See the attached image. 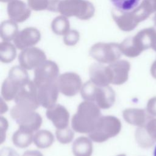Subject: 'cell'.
<instances>
[{"label":"cell","mask_w":156,"mask_h":156,"mask_svg":"<svg viewBox=\"0 0 156 156\" xmlns=\"http://www.w3.org/2000/svg\"><path fill=\"white\" fill-rule=\"evenodd\" d=\"M57 83L59 91L66 96L76 95L82 87L80 77L73 72H66L59 75Z\"/></svg>","instance_id":"cell-10"},{"label":"cell","mask_w":156,"mask_h":156,"mask_svg":"<svg viewBox=\"0 0 156 156\" xmlns=\"http://www.w3.org/2000/svg\"><path fill=\"white\" fill-rule=\"evenodd\" d=\"M150 15L141 4L130 11L121 12L116 10L112 12V17L116 25L125 32L133 30L140 23L147 19Z\"/></svg>","instance_id":"cell-7"},{"label":"cell","mask_w":156,"mask_h":156,"mask_svg":"<svg viewBox=\"0 0 156 156\" xmlns=\"http://www.w3.org/2000/svg\"><path fill=\"white\" fill-rule=\"evenodd\" d=\"M9 127L8 121L4 117L0 118V130H1V143L5 140V133Z\"/></svg>","instance_id":"cell-34"},{"label":"cell","mask_w":156,"mask_h":156,"mask_svg":"<svg viewBox=\"0 0 156 156\" xmlns=\"http://www.w3.org/2000/svg\"><path fill=\"white\" fill-rule=\"evenodd\" d=\"M16 105L10 110V115L15 119L26 112L35 111L40 105L37 98V87L30 80L24 85L14 99Z\"/></svg>","instance_id":"cell-4"},{"label":"cell","mask_w":156,"mask_h":156,"mask_svg":"<svg viewBox=\"0 0 156 156\" xmlns=\"http://www.w3.org/2000/svg\"><path fill=\"white\" fill-rule=\"evenodd\" d=\"M15 120L19 129L31 133L38 131L42 124L41 116L35 111L23 112Z\"/></svg>","instance_id":"cell-15"},{"label":"cell","mask_w":156,"mask_h":156,"mask_svg":"<svg viewBox=\"0 0 156 156\" xmlns=\"http://www.w3.org/2000/svg\"><path fill=\"white\" fill-rule=\"evenodd\" d=\"M119 47L122 54L128 57H136L141 53L134 43L132 37L124 40L119 44Z\"/></svg>","instance_id":"cell-26"},{"label":"cell","mask_w":156,"mask_h":156,"mask_svg":"<svg viewBox=\"0 0 156 156\" xmlns=\"http://www.w3.org/2000/svg\"><path fill=\"white\" fill-rule=\"evenodd\" d=\"M141 4L150 14L156 12V0H143Z\"/></svg>","instance_id":"cell-33"},{"label":"cell","mask_w":156,"mask_h":156,"mask_svg":"<svg viewBox=\"0 0 156 156\" xmlns=\"http://www.w3.org/2000/svg\"><path fill=\"white\" fill-rule=\"evenodd\" d=\"M1 113L2 114V113H4V112H6L7 111L8 107H7V106L5 104H3V103H4V102H3V99L1 98Z\"/></svg>","instance_id":"cell-40"},{"label":"cell","mask_w":156,"mask_h":156,"mask_svg":"<svg viewBox=\"0 0 156 156\" xmlns=\"http://www.w3.org/2000/svg\"><path fill=\"white\" fill-rule=\"evenodd\" d=\"M18 32L17 23L12 20L4 21L1 24L0 35L4 41L13 40Z\"/></svg>","instance_id":"cell-21"},{"label":"cell","mask_w":156,"mask_h":156,"mask_svg":"<svg viewBox=\"0 0 156 156\" xmlns=\"http://www.w3.org/2000/svg\"><path fill=\"white\" fill-rule=\"evenodd\" d=\"M59 76V68L57 64L46 60L34 70V82L37 87L57 82Z\"/></svg>","instance_id":"cell-9"},{"label":"cell","mask_w":156,"mask_h":156,"mask_svg":"<svg viewBox=\"0 0 156 156\" xmlns=\"http://www.w3.org/2000/svg\"><path fill=\"white\" fill-rule=\"evenodd\" d=\"M41 38L40 31L33 27H26L18 32L13 40V43L16 48L23 50L33 47Z\"/></svg>","instance_id":"cell-13"},{"label":"cell","mask_w":156,"mask_h":156,"mask_svg":"<svg viewBox=\"0 0 156 156\" xmlns=\"http://www.w3.org/2000/svg\"><path fill=\"white\" fill-rule=\"evenodd\" d=\"M93 151L92 140L86 136L78 137L72 145V152L74 156H91Z\"/></svg>","instance_id":"cell-20"},{"label":"cell","mask_w":156,"mask_h":156,"mask_svg":"<svg viewBox=\"0 0 156 156\" xmlns=\"http://www.w3.org/2000/svg\"><path fill=\"white\" fill-rule=\"evenodd\" d=\"M80 38L78 31L74 29H70L63 37V42L66 46H74L77 43Z\"/></svg>","instance_id":"cell-30"},{"label":"cell","mask_w":156,"mask_h":156,"mask_svg":"<svg viewBox=\"0 0 156 156\" xmlns=\"http://www.w3.org/2000/svg\"><path fill=\"white\" fill-rule=\"evenodd\" d=\"M12 1H13V0H1V1L2 2H9Z\"/></svg>","instance_id":"cell-41"},{"label":"cell","mask_w":156,"mask_h":156,"mask_svg":"<svg viewBox=\"0 0 156 156\" xmlns=\"http://www.w3.org/2000/svg\"><path fill=\"white\" fill-rule=\"evenodd\" d=\"M55 135L58 142L64 144L71 143L74 136L73 131L69 127V126L64 129H57Z\"/></svg>","instance_id":"cell-29"},{"label":"cell","mask_w":156,"mask_h":156,"mask_svg":"<svg viewBox=\"0 0 156 156\" xmlns=\"http://www.w3.org/2000/svg\"><path fill=\"white\" fill-rule=\"evenodd\" d=\"M140 0H111L116 9L121 12H128L135 9Z\"/></svg>","instance_id":"cell-28"},{"label":"cell","mask_w":156,"mask_h":156,"mask_svg":"<svg viewBox=\"0 0 156 156\" xmlns=\"http://www.w3.org/2000/svg\"><path fill=\"white\" fill-rule=\"evenodd\" d=\"M50 0H27V4L31 10L40 11L48 9Z\"/></svg>","instance_id":"cell-31"},{"label":"cell","mask_w":156,"mask_h":156,"mask_svg":"<svg viewBox=\"0 0 156 156\" xmlns=\"http://www.w3.org/2000/svg\"><path fill=\"white\" fill-rule=\"evenodd\" d=\"M120 120L112 115L102 116L98 120L93 130L88 133L89 138L96 143H102L116 136L121 131Z\"/></svg>","instance_id":"cell-6"},{"label":"cell","mask_w":156,"mask_h":156,"mask_svg":"<svg viewBox=\"0 0 156 156\" xmlns=\"http://www.w3.org/2000/svg\"><path fill=\"white\" fill-rule=\"evenodd\" d=\"M116 156H126V155L124 154H119V155H118Z\"/></svg>","instance_id":"cell-44"},{"label":"cell","mask_w":156,"mask_h":156,"mask_svg":"<svg viewBox=\"0 0 156 156\" xmlns=\"http://www.w3.org/2000/svg\"><path fill=\"white\" fill-rule=\"evenodd\" d=\"M154 21L155 25L156 26V13H155V14L154 15Z\"/></svg>","instance_id":"cell-42"},{"label":"cell","mask_w":156,"mask_h":156,"mask_svg":"<svg viewBox=\"0 0 156 156\" xmlns=\"http://www.w3.org/2000/svg\"><path fill=\"white\" fill-rule=\"evenodd\" d=\"M144 127L149 136L156 141V118L150 119L144 126Z\"/></svg>","instance_id":"cell-32"},{"label":"cell","mask_w":156,"mask_h":156,"mask_svg":"<svg viewBox=\"0 0 156 156\" xmlns=\"http://www.w3.org/2000/svg\"><path fill=\"white\" fill-rule=\"evenodd\" d=\"M52 32L58 35H65L69 30V21L67 17L60 15L55 18L51 23Z\"/></svg>","instance_id":"cell-25"},{"label":"cell","mask_w":156,"mask_h":156,"mask_svg":"<svg viewBox=\"0 0 156 156\" xmlns=\"http://www.w3.org/2000/svg\"><path fill=\"white\" fill-rule=\"evenodd\" d=\"M7 13L10 20L22 23L30 16L31 9L21 0H13L8 2Z\"/></svg>","instance_id":"cell-17"},{"label":"cell","mask_w":156,"mask_h":156,"mask_svg":"<svg viewBox=\"0 0 156 156\" xmlns=\"http://www.w3.org/2000/svg\"><path fill=\"white\" fill-rule=\"evenodd\" d=\"M89 76L90 80L98 86H108L111 83L107 66H104L102 63L91 65L89 68Z\"/></svg>","instance_id":"cell-18"},{"label":"cell","mask_w":156,"mask_h":156,"mask_svg":"<svg viewBox=\"0 0 156 156\" xmlns=\"http://www.w3.org/2000/svg\"><path fill=\"white\" fill-rule=\"evenodd\" d=\"M30 80L26 69L21 66L10 68L8 76L2 82L1 87L2 98L5 101L15 99L21 88Z\"/></svg>","instance_id":"cell-5"},{"label":"cell","mask_w":156,"mask_h":156,"mask_svg":"<svg viewBox=\"0 0 156 156\" xmlns=\"http://www.w3.org/2000/svg\"><path fill=\"white\" fill-rule=\"evenodd\" d=\"M100 109L94 102H82L72 118V129L78 133H90L102 116Z\"/></svg>","instance_id":"cell-2"},{"label":"cell","mask_w":156,"mask_h":156,"mask_svg":"<svg viewBox=\"0 0 156 156\" xmlns=\"http://www.w3.org/2000/svg\"><path fill=\"white\" fill-rule=\"evenodd\" d=\"M22 156H43V155L38 151L29 150L25 151Z\"/></svg>","instance_id":"cell-37"},{"label":"cell","mask_w":156,"mask_h":156,"mask_svg":"<svg viewBox=\"0 0 156 156\" xmlns=\"http://www.w3.org/2000/svg\"><path fill=\"white\" fill-rule=\"evenodd\" d=\"M135 137L138 145L143 148L151 147L155 142L149 136L144 126L138 127L135 131Z\"/></svg>","instance_id":"cell-27"},{"label":"cell","mask_w":156,"mask_h":156,"mask_svg":"<svg viewBox=\"0 0 156 156\" xmlns=\"http://www.w3.org/2000/svg\"><path fill=\"white\" fill-rule=\"evenodd\" d=\"M146 111L149 115L156 116V96L151 98L147 101Z\"/></svg>","instance_id":"cell-35"},{"label":"cell","mask_w":156,"mask_h":156,"mask_svg":"<svg viewBox=\"0 0 156 156\" xmlns=\"http://www.w3.org/2000/svg\"><path fill=\"white\" fill-rule=\"evenodd\" d=\"M80 94L84 101L94 102L101 109H108L115 102V93L111 87L98 86L90 80L82 85Z\"/></svg>","instance_id":"cell-3"},{"label":"cell","mask_w":156,"mask_h":156,"mask_svg":"<svg viewBox=\"0 0 156 156\" xmlns=\"http://www.w3.org/2000/svg\"><path fill=\"white\" fill-rule=\"evenodd\" d=\"M15 44L10 41H2L0 43V60L1 62L9 63L14 60L16 55Z\"/></svg>","instance_id":"cell-24"},{"label":"cell","mask_w":156,"mask_h":156,"mask_svg":"<svg viewBox=\"0 0 156 156\" xmlns=\"http://www.w3.org/2000/svg\"><path fill=\"white\" fill-rule=\"evenodd\" d=\"M0 156H20L18 153L9 147H5L2 148L0 152Z\"/></svg>","instance_id":"cell-36"},{"label":"cell","mask_w":156,"mask_h":156,"mask_svg":"<svg viewBox=\"0 0 156 156\" xmlns=\"http://www.w3.org/2000/svg\"><path fill=\"white\" fill-rule=\"evenodd\" d=\"M54 141V136L52 132L48 130H38L34 134L33 142L39 149L49 147Z\"/></svg>","instance_id":"cell-22"},{"label":"cell","mask_w":156,"mask_h":156,"mask_svg":"<svg viewBox=\"0 0 156 156\" xmlns=\"http://www.w3.org/2000/svg\"><path fill=\"white\" fill-rule=\"evenodd\" d=\"M154 156H156V146H155V149H154Z\"/></svg>","instance_id":"cell-43"},{"label":"cell","mask_w":156,"mask_h":156,"mask_svg":"<svg viewBox=\"0 0 156 156\" xmlns=\"http://www.w3.org/2000/svg\"><path fill=\"white\" fill-rule=\"evenodd\" d=\"M46 115L57 129L68 127L69 113L64 106L56 104L46 110Z\"/></svg>","instance_id":"cell-16"},{"label":"cell","mask_w":156,"mask_h":156,"mask_svg":"<svg viewBox=\"0 0 156 156\" xmlns=\"http://www.w3.org/2000/svg\"><path fill=\"white\" fill-rule=\"evenodd\" d=\"M107 69L110 83L113 85H120L128 80L130 64L126 60H118L108 64Z\"/></svg>","instance_id":"cell-12"},{"label":"cell","mask_w":156,"mask_h":156,"mask_svg":"<svg viewBox=\"0 0 156 156\" xmlns=\"http://www.w3.org/2000/svg\"><path fill=\"white\" fill-rule=\"evenodd\" d=\"M33 133L18 129L12 136L14 145L20 148H25L30 145L33 141Z\"/></svg>","instance_id":"cell-23"},{"label":"cell","mask_w":156,"mask_h":156,"mask_svg":"<svg viewBox=\"0 0 156 156\" xmlns=\"http://www.w3.org/2000/svg\"><path fill=\"white\" fill-rule=\"evenodd\" d=\"M59 90L57 82L37 88V98L40 105L48 109L56 104Z\"/></svg>","instance_id":"cell-14"},{"label":"cell","mask_w":156,"mask_h":156,"mask_svg":"<svg viewBox=\"0 0 156 156\" xmlns=\"http://www.w3.org/2000/svg\"><path fill=\"white\" fill-rule=\"evenodd\" d=\"M89 54L100 63L110 64L119 60L122 52L119 44L100 42L90 48Z\"/></svg>","instance_id":"cell-8"},{"label":"cell","mask_w":156,"mask_h":156,"mask_svg":"<svg viewBox=\"0 0 156 156\" xmlns=\"http://www.w3.org/2000/svg\"><path fill=\"white\" fill-rule=\"evenodd\" d=\"M149 113L147 111L136 108H126L122 112L124 120L129 124L137 127L144 126L149 120Z\"/></svg>","instance_id":"cell-19"},{"label":"cell","mask_w":156,"mask_h":156,"mask_svg":"<svg viewBox=\"0 0 156 156\" xmlns=\"http://www.w3.org/2000/svg\"><path fill=\"white\" fill-rule=\"evenodd\" d=\"M151 48L156 52V29H155L152 35Z\"/></svg>","instance_id":"cell-38"},{"label":"cell","mask_w":156,"mask_h":156,"mask_svg":"<svg viewBox=\"0 0 156 156\" xmlns=\"http://www.w3.org/2000/svg\"><path fill=\"white\" fill-rule=\"evenodd\" d=\"M46 60L44 52L34 46L22 50L18 56L20 66L26 70L35 69Z\"/></svg>","instance_id":"cell-11"},{"label":"cell","mask_w":156,"mask_h":156,"mask_svg":"<svg viewBox=\"0 0 156 156\" xmlns=\"http://www.w3.org/2000/svg\"><path fill=\"white\" fill-rule=\"evenodd\" d=\"M48 10L82 20L90 19L95 12L93 4L87 0H50Z\"/></svg>","instance_id":"cell-1"},{"label":"cell","mask_w":156,"mask_h":156,"mask_svg":"<svg viewBox=\"0 0 156 156\" xmlns=\"http://www.w3.org/2000/svg\"><path fill=\"white\" fill-rule=\"evenodd\" d=\"M151 74L152 76L156 79V59L152 63L151 66Z\"/></svg>","instance_id":"cell-39"}]
</instances>
